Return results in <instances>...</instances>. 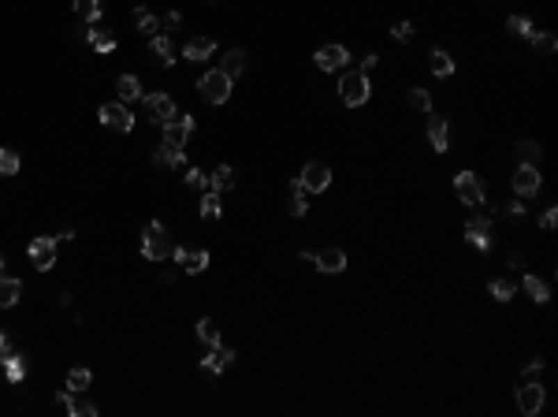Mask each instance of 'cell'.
<instances>
[{
    "label": "cell",
    "mask_w": 558,
    "mask_h": 417,
    "mask_svg": "<svg viewBox=\"0 0 558 417\" xmlns=\"http://www.w3.org/2000/svg\"><path fill=\"white\" fill-rule=\"evenodd\" d=\"M171 235H168V228L160 220H149L145 228H142V253L149 261H168L171 258Z\"/></svg>",
    "instance_id": "cell-1"
},
{
    "label": "cell",
    "mask_w": 558,
    "mask_h": 417,
    "mask_svg": "<svg viewBox=\"0 0 558 417\" xmlns=\"http://www.w3.org/2000/svg\"><path fill=\"white\" fill-rule=\"evenodd\" d=\"M369 74H361V71H346L339 79V97L342 104H350V109H361L365 101H369Z\"/></svg>",
    "instance_id": "cell-2"
},
{
    "label": "cell",
    "mask_w": 558,
    "mask_h": 417,
    "mask_svg": "<svg viewBox=\"0 0 558 417\" xmlns=\"http://www.w3.org/2000/svg\"><path fill=\"white\" fill-rule=\"evenodd\" d=\"M231 86H234V82H231L220 68L198 79V93H201V101H209V104H223V101L231 97Z\"/></svg>",
    "instance_id": "cell-3"
},
{
    "label": "cell",
    "mask_w": 558,
    "mask_h": 417,
    "mask_svg": "<svg viewBox=\"0 0 558 417\" xmlns=\"http://www.w3.org/2000/svg\"><path fill=\"white\" fill-rule=\"evenodd\" d=\"M101 123L109 127V131H120V134H127V131H134V116H131V109H127L123 101H109V104H101Z\"/></svg>",
    "instance_id": "cell-4"
},
{
    "label": "cell",
    "mask_w": 558,
    "mask_h": 417,
    "mask_svg": "<svg viewBox=\"0 0 558 417\" xmlns=\"http://www.w3.org/2000/svg\"><path fill=\"white\" fill-rule=\"evenodd\" d=\"M171 258L179 261V269L186 276H198V272L209 269V250H201V246H175Z\"/></svg>",
    "instance_id": "cell-5"
},
{
    "label": "cell",
    "mask_w": 558,
    "mask_h": 417,
    "mask_svg": "<svg viewBox=\"0 0 558 417\" xmlns=\"http://www.w3.org/2000/svg\"><path fill=\"white\" fill-rule=\"evenodd\" d=\"M26 253H30V261H34L38 272H49L52 265H56V239H49V235H38V239H30Z\"/></svg>",
    "instance_id": "cell-6"
},
{
    "label": "cell",
    "mask_w": 558,
    "mask_h": 417,
    "mask_svg": "<svg viewBox=\"0 0 558 417\" xmlns=\"http://www.w3.org/2000/svg\"><path fill=\"white\" fill-rule=\"evenodd\" d=\"M454 190H458V198L465 201V205H473V209L484 205V183L477 179V172H458Z\"/></svg>",
    "instance_id": "cell-7"
},
{
    "label": "cell",
    "mask_w": 558,
    "mask_h": 417,
    "mask_svg": "<svg viewBox=\"0 0 558 417\" xmlns=\"http://www.w3.org/2000/svg\"><path fill=\"white\" fill-rule=\"evenodd\" d=\"M331 183V168L320 164V160H309V164L302 168V187L309 190V194H320V190H328Z\"/></svg>",
    "instance_id": "cell-8"
},
{
    "label": "cell",
    "mask_w": 558,
    "mask_h": 417,
    "mask_svg": "<svg viewBox=\"0 0 558 417\" xmlns=\"http://www.w3.org/2000/svg\"><path fill=\"white\" fill-rule=\"evenodd\" d=\"M518 410L525 417H536L543 410V388H540V384H521V388H518Z\"/></svg>",
    "instance_id": "cell-9"
},
{
    "label": "cell",
    "mask_w": 558,
    "mask_h": 417,
    "mask_svg": "<svg viewBox=\"0 0 558 417\" xmlns=\"http://www.w3.org/2000/svg\"><path fill=\"white\" fill-rule=\"evenodd\" d=\"M313 60H317L320 71H342V68H346V60H350V52L342 45H324V49H317Z\"/></svg>",
    "instance_id": "cell-10"
},
{
    "label": "cell",
    "mask_w": 558,
    "mask_h": 417,
    "mask_svg": "<svg viewBox=\"0 0 558 417\" xmlns=\"http://www.w3.org/2000/svg\"><path fill=\"white\" fill-rule=\"evenodd\" d=\"M190 134H194V116H179V120L164 123V142L179 145V149H186V138H190Z\"/></svg>",
    "instance_id": "cell-11"
},
{
    "label": "cell",
    "mask_w": 558,
    "mask_h": 417,
    "mask_svg": "<svg viewBox=\"0 0 558 417\" xmlns=\"http://www.w3.org/2000/svg\"><path fill=\"white\" fill-rule=\"evenodd\" d=\"M56 399H60V406H63V410H67L71 417H97V406L86 402V399H79V391H71V388L60 391Z\"/></svg>",
    "instance_id": "cell-12"
},
{
    "label": "cell",
    "mask_w": 558,
    "mask_h": 417,
    "mask_svg": "<svg viewBox=\"0 0 558 417\" xmlns=\"http://www.w3.org/2000/svg\"><path fill=\"white\" fill-rule=\"evenodd\" d=\"M145 104H149V112H153V120H157L160 127L175 120V101H171L168 93H149Z\"/></svg>",
    "instance_id": "cell-13"
},
{
    "label": "cell",
    "mask_w": 558,
    "mask_h": 417,
    "mask_svg": "<svg viewBox=\"0 0 558 417\" xmlns=\"http://www.w3.org/2000/svg\"><path fill=\"white\" fill-rule=\"evenodd\" d=\"M540 172H536V164H521L518 168V175H513V190H518L521 198H529V194H536L540 190Z\"/></svg>",
    "instance_id": "cell-14"
},
{
    "label": "cell",
    "mask_w": 558,
    "mask_h": 417,
    "mask_svg": "<svg viewBox=\"0 0 558 417\" xmlns=\"http://www.w3.org/2000/svg\"><path fill=\"white\" fill-rule=\"evenodd\" d=\"M313 265L320 272H342V269H346V253H342L339 246H328V250L313 253Z\"/></svg>",
    "instance_id": "cell-15"
},
{
    "label": "cell",
    "mask_w": 558,
    "mask_h": 417,
    "mask_svg": "<svg viewBox=\"0 0 558 417\" xmlns=\"http://www.w3.org/2000/svg\"><path fill=\"white\" fill-rule=\"evenodd\" d=\"M234 358H239V354H234V350L231 347H216V350H209V354L205 358H201V369H209V372H223V369H231L234 365Z\"/></svg>",
    "instance_id": "cell-16"
},
{
    "label": "cell",
    "mask_w": 558,
    "mask_h": 417,
    "mask_svg": "<svg viewBox=\"0 0 558 417\" xmlns=\"http://www.w3.org/2000/svg\"><path fill=\"white\" fill-rule=\"evenodd\" d=\"M305 194H309V190L302 187V179H291V187H287V212H291V217H298V220H302L305 212H309Z\"/></svg>",
    "instance_id": "cell-17"
},
{
    "label": "cell",
    "mask_w": 558,
    "mask_h": 417,
    "mask_svg": "<svg viewBox=\"0 0 558 417\" xmlns=\"http://www.w3.org/2000/svg\"><path fill=\"white\" fill-rule=\"evenodd\" d=\"M212 52H216V41H212V38H190L186 45H182V60L201 63V60H209Z\"/></svg>",
    "instance_id": "cell-18"
},
{
    "label": "cell",
    "mask_w": 558,
    "mask_h": 417,
    "mask_svg": "<svg viewBox=\"0 0 558 417\" xmlns=\"http://www.w3.org/2000/svg\"><path fill=\"white\" fill-rule=\"evenodd\" d=\"M428 142H432L436 153H447L450 149V131H447L443 116H432V120H428Z\"/></svg>",
    "instance_id": "cell-19"
},
{
    "label": "cell",
    "mask_w": 558,
    "mask_h": 417,
    "mask_svg": "<svg viewBox=\"0 0 558 417\" xmlns=\"http://www.w3.org/2000/svg\"><path fill=\"white\" fill-rule=\"evenodd\" d=\"M428 68H432L436 79H450V74H454V60H450L447 49H432L428 52Z\"/></svg>",
    "instance_id": "cell-20"
},
{
    "label": "cell",
    "mask_w": 558,
    "mask_h": 417,
    "mask_svg": "<svg viewBox=\"0 0 558 417\" xmlns=\"http://www.w3.org/2000/svg\"><path fill=\"white\" fill-rule=\"evenodd\" d=\"M19 294H23V283H19L15 276L0 272V309H12L19 302Z\"/></svg>",
    "instance_id": "cell-21"
},
{
    "label": "cell",
    "mask_w": 558,
    "mask_h": 417,
    "mask_svg": "<svg viewBox=\"0 0 558 417\" xmlns=\"http://www.w3.org/2000/svg\"><path fill=\"white\" fill-rule=\"evenodd\" d=\"M157 164H160V168H186V157H182L179 145L160 142V149H157Z\"/></svg>",
    "instance_id": "cell-22"
},
{
    "label": "cell",
    "mask_w": 558,
    "mask_h": 417,
    "mask_svg": "<svg viewBox=\"0 0 558 417\" xmlns=\"http://www.w3.org/2000/svg\"><path fill=\"white\" fill-rule=\"evenodd\" d=\"M246 60H250V56H246L242 49H231L228 56H223V63H220V71H223V74H228V79L234 82V79H239V74L246 71Z\"/></svg>",
    "instance_id": "cell-23"
},
{
    "label": "cell",
    "mask_w": 558,
    "mask_h": 417,
    "mask_svg": "<svg viewBox=\"0 0 558 417\" xmlns=\"http://www.w3.org/2000/svg\"><path fill=\"white\" fill-rule=\"evenodd\" d=\"M239 179H234V168L231 164H220L216 172L209 175V190H216V194H223V190H231Z\"/></svg>",
    "instance_id": "cell-24"
},
{
    "label": "cell",
    "mask_w": 558,
    "mask_h": 417,
    "mask_svg": "<svg viewBox=\"0 0 558 417\" xmlns=\"http://www.w3.org/2000/svg\"><path fill=\"white\" fill-rule=\"evenodd\" d=\"M115 90H120V101H142L145 93H142V82L134 79V74H120V82H115Z\"/></svg>",
    "instance_id": "cell-25"
},
{
    "label": "cell",
    "mask_w": 558,
    "mask_h": 417,
    "mask_svg": "<svg viewBox=\"0 0 558 417\" xmlns=\"http://www.w3.org/2000/svg\"><path fill=\"white\" fill-rule=\"evenodd\" d=\"M201 220H220L223 217V205H220V194L216 190H201Z\"/></svg>",
    "instance_id": "cell-26"
},
{
    "label": "cell",
    "mask_w": 558,
    "mask_h": 417,
    "mask_svg": "<svg viewBox=\"0 0 558 417\" xmlns=\"http://www.w3.org/2000/svg\"><path fill=\"white\" fill-rule=\"evenodd\" d=\"M149 45H153V52L160 56V63H164V68H171V63H175V45H171V38H168V34L149 38Z\"/></svg>",
    "instance_id": "cell-27"
},
{
    "label": "cell",
    "mask_w": 558,
    "mask_h": 417,
    "mask_svg": "<svg viewBox=\"0 0 558 417\" xmlns=\"http://www.w3.org/2000/svg\"><path fill=\"white\" fill-rule=\"evenodd\" d=\"M134 23H138V30H142L145 38H157V30H160V19L149 12V8H134Z\"/></svg>",
    "instance_id": "cell-28"
},
{
    "label": "cell",
    "mask_w": 558,
    "mask_h": 417,
    "mask_svg": "<svg viewBox=\"0 0 558 417\" xmlns=\"http://www.w3.org/2000/svg\"><path fill=\"white\" fill-rule=\"evenodd\" d=\"M525 291H529L532 302H540V306L547 302V298H551V287H547V280H540V276H532V272L525 276Z\"/></svg>",
    "instance_id": "cell-29"
},
{
    "label": "cell",
    "mask_w": 558,
    "mask_h": 417,
    "mask_svg": "<svg viewBox=\"0 0 558 417\" xmlns=\"http://www.w3.org/2000/svg\"><path fill=\"white\" fill-rule=\"evenodd\" d=\"M198 339H201L209 350H216V347H220V328L212 324L209 317H201V320H198Z\"/></svg>",
    "instance_id": "cell-30"
},
{
    "label": "cell",
    "mask_w": 558,
    "mask_h": 417,
    "mask_svg": "<svg viewBox=\"0 0 558 417\" xmlns=\"http://www.w3.org/2000/svg\"><path fill=\"white\" fill-rule=\"evenodd\" d=\"M74 12L82 23H97L101 19V0H74Z\"/></svg>",
    "instance_id": "cell-31"
},
{
    "label": "cell",
    "mask_w": 558,
    "mask_h": 417,
    "mask_svg": "<svg viewBox=\"0 0 558 417\" xmlns=\"http://www.w3.org/2000/svg\"><path fill=\"white\" fill-rule=\"evenodd\" d=\"M406 101H410L413 112H432V93L421 90V86H413L410 93H406Z\"/></svg>",
    "instance_id": "cell-32"
},
{
    "label": "cell",
    "mask_w": 558,
    "mask_h": 417,
    "mask_svg": "<svg viewBox=\"0 0 558 417\" xmlns=\"http://www.w3.org/2000/svg\"><path fill=\"white\" fill-rule=\"evenodd\" d=\"M540 142H532V138H525V142H518V160L521 164H540Z\"/></svg>",
    "instance_id": "cell-33"
},
{
    "label": "cell",
    "mask_w": 558,
    "mask_h": 417,
    "mask_svg": "<svg viewBox=\"0 0 558 417\" xmlns=\"http://www.w3.org/2000/svg\"><path fill=\"white\" fill-rule=\"evenodd\" d=\"M0 365H4V372H8V380H12V384H19L26 377V354H15V358L0 361Z\"/></svg>",
    "instance_id": "cell-34"
},
{
    "label": "cell",
    "mask_w": 558,
    "mask_h": 417,
    "mask_svg": "<svg viewBox=\"0 0 558 417\" xmlns=\"http://www.w3.org/2000/svg\"><path fill=\"white\" fill-rule=\"evenodd\" d=\"M86 41H90L97 52H112V49H115V38L104 34V30H86Z\"/></svg>",
    "instance_id": "cell-35"
},
{
    "label": "cell",
    "mask_w": 558,
    "mask_h": 417,
    "mask_svg": "<svg viewBox=\"0 0 558 417\" xmlns=\"http://www.w3.org/2000/svg\"><path fill=\"white\" fill-rule=\"evenodd\" d=\"M507 30H510L513 38H532V34H536L532 23H529L525 15H510V19H507Z\"/></svg>",
    "instance_id": "cell-36"
},
{
    "label": "cell",
    "mask_w": 558,
    "mask_h": 417,
    "mask_svg": "<svg viewBox=\"0 0 558 417\" xmlns=\"http://www.w3.org/2000/svg\"><path fill=\"white\" fill-rule=\"evenodd\" d=\"M90 380H93L90 369H71L67 372V388L71 391H86V388H90Z\"/></svg>",
    "instance_id": "cell-37"
},
{
    "label": "cell",
    "mask_w": 558,
    "mask_h": 417,
    "mask_svg": "<svg viewBox=\"0 0 558 417\" xmlns=\"http://www.w3.org/2000/svg\"><path fill=\"white\" fill-rule=\"evenodd\" d=\"M19 172V153L15 149H0V175H15Z\"/></svg>",
    "instance_id": "cell-38"
},
{
    "label": "cell",
    "mask_w": 558,
    "mask_h": 417,
    "mask_svg": "<svg viewBox=\"0 0 558 417\" xmlns=\"http://www.w3.org/2000/svg\"><path fill=\"white\" fill-rule=\"evenodd\" d=\"M488 291H491L495 302H510V298H513V283H510V280H491Z\"/></svg>",
    "instance_id": "cell-39"
},
{
    "label": "cell",
    "mask_w": 558,
    "mask_h": 417,
    "mask_svg": "<svg viewBox=\"0 0 558 417\" xmlns=\"http://www.w3.org/2000/svg\"><path fill=\"white\" fill-rule=\"evenodd\" d=\"M529 41H532L536 52H543V56H551V52L558 49V38H555V34H532Z\"/></svg>",
    "instance_id": "cell-40"
},
{
    "label": "cell",
    "mask_w": 558,
    "mask_h": 417,
    "mask_svg": "<svg viewBox=\"0 0 558 417\" xmlns=\"http://www.w3.org/2000/svg\"><path fill=\"white\" fill-rule=\"evenodd\" d=\"M465 231H477V235H491V217H484V212H477V217H469Z\"/></svg>",
    "instance_id": "cell-41"
},
{
    "label": "cell",
    "mask_w": 558,
    "mask_h": 417,
    "mask_svg": "<svg viewBox=\"0 0 558 417\" xmlns=\"http://www.w3.org/2000/svg\"><path fill=\"white\" fill-rule=\"evenodd\" d=\"M186 187H194V190H209V175L201 172V168H186Z\"/></svg>",
    "instance_id": "cell-42"
},
{
    "label": "cell",
    "mask_w": 558,
    "mask_h": 417,
    "mask_svg": "<svg viewBox=\"0 0 558 417\" xmlns=\"http://www.w3.org/2000/svg\"><path fill=\"white\" fill-rule=\"evenodd\" d=\"M465 239L473 242L480 253H488V250H491V235H477V231H465Z\"/></svg>",
    "instance_id": "cell-43"
},
{
    "label": "cell",
    "mask_w": 558,
    "mask_h": 417,
    "mask_svg": "<svg viewBox=\"0 0 558 417\" xmlns=\"http://www.w3.org/2000/svg\"><path fill=\"white\" fill-rule=\"evenodd\" d=\"M19 350H15V343L8 336H0V361H8V358H15Z\"/></svg>",
    "instance_id": "cell-44"
},
{
    "label": "cell",
    "mask_w": 558,
    "mask_h": 417,
    "mask_svg": "<svg viewBox=\"0 0 558 417\" xmlns=\"http://www.w3.org/2000/svg\"><path fill=\"white\" fill-rule=\"evenodd\" d=\"M391 34H394V41H410V38H413V23H399Z\"/></svg>",
    "instance_id": "cell-45"
},
{
    "label": "cell",
    "mask_w": 558,
    "mask_h": 417,
    "mask_svg": "<svg viewBox=\"0 0 558 417\" xmlns=\"http://www.w3.org/2000/svg\"><path fill=\"white\" fill-rule=\"evenodd\" d=\"M555 223H558V212H555V209H547L543 217H540V228H543V231H555Z\"/></svg>",
    "instance_id": "cell-46"
},
{
    "label": "cell",
    "mask_w": 558,
    "mask_h": 417,
    "mask_svg": "<svg viewBox=\"0 0 558 417\" xmlns=\"http://www.w3.org/2000/svg\"><path fill=\"white\" fill-rule=\"evenodd\" d=\"M160 26H168V30H179V26H182V15H179V12H168V15H164V23H160Z\"/></svg>",
    "instance_id": "cell-47"
},
{
    "label": "cell",
    "mask_w": 558,
    "mask_h": 417,
    "mask_svg": "<svg viewBox=\"0 0 558 417\" xmlns=\"http://www.w3.org/2000/svg\"><path fill=\"white\" fill-rule=\"evenodd\" d=\"M376 63H380V56H376V52H369V56L361 60V68H358V71H361V74H369L372 68H376Z\"/></svg>",
    "instance_id": "cell-48"
},
{
    "label": "cell",
    "mask_w": 558,
    "mask_h": 417,
    "mask_svg": "<svg viewBox=\"0 0 558 417\" xmlns=\"http://www.w3.org/2000/svg\"><path fill=\"white\" fill-rule=\"evenodd\" d=\"M507 212H510V220H525V205H521V201H510Z\"/></svg>",
    "instance_id": "cell-49"
},
{
    "label": "cell",
    "mask_w": 558,
    "mask_h": 417,
    "mask_svg": "<svg viewBox=\"0 0 558 417\" xmlns=\"http://www.w3.org/2000/svg\"><path fill=\"white\" fill-rule=\"evenodd\" d=\"M540 369H543V358H536V361H529V365H525V377H536Z\"/></svg>",
    "instance_id": "cell-50"
},
{
    "label": "cell",
    "mask_w": 558,
    "mask_h": 417,
    "mask_svg": "<svg viewBox=\"0 0 558 417\" xmlns=\"http://www.w3.org/2000/svg\"><path fill=\"white\" fill-rule=\"evenodd\" d=\"M0 272H4V253H0Z\"/></svg>",
    "instance_id": "cell-51"
},
{
    "label": "cell",
    "mask_w": 558,
    "mask_h": 417,
    "mask_svg": "<svg viewBox=\"0 0 558 417\" xmlns=\"http://www.w3.org/2000/svg\"><path fill=\"white\" fill-rule=\"evenodd\" d=\"M209 4H220V0H209Z\"/></svg>",
    "instance_id": "cell-52"
}]
</instances>
